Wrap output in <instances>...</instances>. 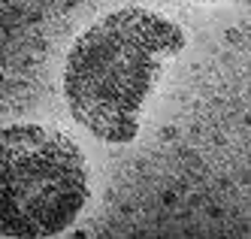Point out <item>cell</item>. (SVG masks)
<instances>
[{
    "mask_svg": "<svg viewBox=\"0 0 251 239\" xmlns=\"http://www.w3.org/2000/svg\"><path fill=\"white\" fill-rule=\"evenodd\" d=\"M185 49V33L167 15L127 6L103 15L67 52V109L91 136L127 145L164 64Z\"/></svg>",
    "mask_w": 251,
    "mask_h": 239,
    "instance_id": "6da1fadb",
    "label": "cell"
},
{
    "mask_svg": "<svg viewBox=\"0 0 251 239\" xmlns=\"http://www.w3.org/2000/svg\"><path fill=\"white\" fill-rule=\"evenodd\" d=\"M91 179L82 149L46 124L0 133V236H58L82 215Z\"/></svg>",
    "mask_w": 251,
    "mask_h": 239,
    "instance_id": "7a4b0ae2",
    "label": "cell"
}]
</instances>
